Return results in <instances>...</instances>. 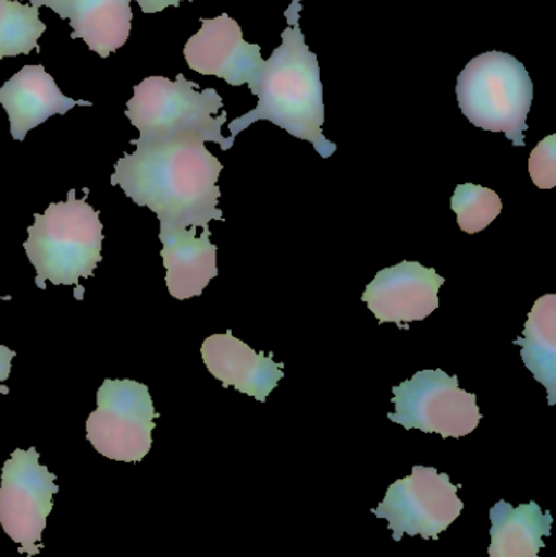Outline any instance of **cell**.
Returning a JSON list of instances; mask_svg holds the SVG:
<instances>
[{"label":"cell","mask_w":556,"mask_h":557,"mask_svg":"<svg viewBox=\"0 0 556 557\" xmlns=\"http://www.w3.org/2000/svg\"><path fill=\"white\" fill-rule=\"evenodd\" d=\"M198 137L136 147L116 162L111 185L137 206H146L160 228L209 227L224 221L218 186L222 163Z\"/></svg>","instance_id":"6da1fadb"},{"label":"cell","mask_w":556,"mask_h":557,"mask_svg":"<svg viewBox=\"0 0 556 557\" xmlns=\"http://www.w3.org/2000/svg\"><path fill=\"white\" fill-rule=\"evenodd\" d=\"M300 0H293L286 10L289 26L281 35L283 45L264 61L257 82L250 87L251 94L258 97L257 108L232 121L228 129L235 139L257 121H270L291 136L309 140L322 159H329L338 146L323 136L325 104L319 59L300 32Z\"/></svg>","instance_id":"7a4b0ae2"},{"label":"cell","mask_w":556,"mask_h":557,"mask_svg":"<svg viewBox=\"0 0 556 557\" xmlns=\"http://www.w3.org/2000/svg\"><path fill=\"white\" fill-rule=\"evenodd\" d=\"M221 95L214 88L199 90L196 82L185 75L170 81L160 75L147 77L134 87L127 101L126 116L139 131L136 147H152L173 140L198 139L215 143L222 150L232 149L235 139L222 136V126L227 123V113Z\"/></svg>","instance_id":"3957f363"},{"label":"cell","mask_w":556,"mask_h":557,"mask_svg":"<svg viewBox=\"0 0 556 557\" xmlns=\"http://www.w3.org/2000/svg\"><path fill=\"white\" fill-rule=\"evenodd\" d=\"M85 196L77 199L75 189L67 201L52 202L42 214L35 215L23 244L29 263L36 270V285L41 290L46 281L54 285H78L88 278L101 261L103 225Z\"/></svg>","instance_id":"277c9868"},{"label":"cell","mask_w":556,"mask_h":557,"mask_svg":"<svg viewBox=\"0 0 556 557\" xmlns=\"http://www.w3.org/2000/svg\"><path fill=\"white\" fill-rule=\"evenodd\" d=\"M457 101L464 116L480 129L505 133L524 147L534 84L521 61L506 52L477 55L457 78Z\"/></svg>","instance_id":"5b68a950"},{"label":"cell","mask_w":556,"mask_h":557,"mask_svg":"<svg viewBox=\"0 0 556 557\" xmlns=\"http://www.w3.org/2000/svg\"><path fill=\"white\" fill-rule=\"evenodd\" d=\"M157 416L144 383L107 379L87 419L88 442L110 460L139 463L152 448Z\"/></svg>","instance_id":"8992f818"},{"label":"cell","mask_w":556,"mask_h":557,"mask_svg":"<svg viewBox=\"0 0 556 557\" xmlns=\"http://www.w3.org/2000/svg\"><path fill=\"white\" fill-rule=\"evenodd\" d=\"M395 412L388 419L407 431L420 429L443 438L472 434L482 421L477 395L460 388L456 375L444 370H420L392 388Z\"/></svg>","instance_id":"52a82bcc"},{"label":"cell","mask_w":556,"mask_h":557,"mask_svg":"<svg viewBox=\"0 0 556 557\" xmlns=\"http://www.w3.org/2000/svg\"><path fill=\"white\" fill-rule=\"evenodd\" d=\"M55 474L39 463L35 447L16 448L3 463L0 478V525L20 555L36 557L42 546L46 520L52 512V497L59 493Z\"/></svg>","instance_id":"ba28073f"},{"label":"cell","mask_w":556,"mask_h":557,"mask_svg":"<svg viewBox=\"0 0 556 557\" xmlns=\"http://www.w3.org/2000/svg\"><path fill=\"white\" fill-rule=\"evenodd\" d=\"M460 487L453 484L449 474L418 465L410 476L388 487L372 513L388 520L395 542L404 535L437 540L462 513L464 503L457 496Z\"/></svg>","instance_id":"9c48e42d"},{"label":"cell","mask_w":556,"mask_h":557,"mask_svg":"<svg viewBox=\"0 0 556 557\" xmlns=\"http://www.w3.org/2000/svg\"><path fill=\"white\" fill-rule=\"evenodd\" d=\"M446 278L434 268L418 261H401L379 271L362 294V301L379 323H395L408 330L413 321H423L440 307V288Z\"/></svg>","instance_id":"30bf717a"},{"label":"cell","mask_w":556,"mask_h":557,"mask_svg":"<svg viewBox=\"0 0 556 557\" xmlns=\"http://www.w3.org/2000/svg\"><path fill=\"white\" fill-rule=\"evenodd\" d=\"M201 25L183 51L189 69L224 78L232 87H251L264 65L260 46L245 41L240 25L227 13L218 18H201Z\"/></svg>","instance_id":"8fae6325"},{"label":"cell","mask_w":556,"mask_h":557,"mask_svg":"<svg viewBox=\"0 0 556 557\" xmlns=\"http://www.w3.org/2000/svg\"><path fill=\"white\" fill-rule=\"evenodd\" d=\"M205 366L224 388L234 386L257 401H267L270 393L284 379V363H276L273 354L267 356L251 349L227 331L206 337L201 346Z\"/></svg>","instance_id":"7c38bea8"},{"label":"cell","mask_w":556,"mask_h":557,"mask_svg":"<svg viewBox=\"0 0 556 557\" xmlns=\"http://www.w3.org/2000/svg\"><path fill=\"white\" fill-rule=\"evenodd\" d=\"M0 104L9 116L10 134L22 143L29 131L54 114H65L77 104L90 107L91 103L65 97L42 65H25L0 87Z\"/></svg>","instance_id":"4fadbf2b"},{"label":"cell","mask_w":556,"mask_h":557,"mask_svg":"<svg viewBox=\"0 0 556 557\" xmlns=\"http://www.w3.org/2000/svg\"><path fill=\"white\" fill-rule=\"evenodd\" d=\"M196 227L160 228L162 260L170 295L186 300L199 297L212 278L218 277V247L211 242L209 227L196 237Z\"/></svg>","instance_id":"5bb4252c"},{"label":"cell","mask_w":556,"mask_h":557,"mask_svg":"<svg viewBox=\"0 0 556 557\" xmlns=\"http://www.w3.org/2000/svg\"><path fill=\"white\" fill-rule=\"evenodd\" d=\"M492 545L489 557H539L545 536L552 535L551 512H542L538 503L512 507L499 500L490 510Z\"/></svg>","instance_id":"9a60e30c"},{"label":"cell","mask_w":556,"mask_h":557,"mask_svg":"<svg viewBox=\"0 0 556 557\" xmlns=\"http://www.w3.org/2000/svg\"><path fill=\"white\" fill-rule=\"evenodd\" d=\"M72 39H82L100 58L126 45L133 25L131 0H67Z\"/></svg>","instance_id":"2e32d148"},{"label":"cell","mask_w":556,"mask_h":557,"mask_svg":"<svg viewBox=\"0 0 556 557\" xmlns=\"http://www.w3.org/2000/svg\"><path fill=\"white\" fill-rule=\"evenodd\" d=\"M521 346V357L534 379L545 386L548 403L556 396V295L548 294L535 301L528 317L524 336L515 341Z\"/></svg>","instance_id":"e0dca14e"},{"label":"cell","mask_w":556,"mask_h":557,"mask_svg":"<svg viewBox=\"0 0 556 557\" xmlns=\"http://www.w3.org/2000/svg\"><path fill=\"white\" fill-rule=\"evenodd\" d=\"M45 32L38 7L0 0V58L38 51V41Z\"/></svg>","instance_id":"ac0fdd59"},{"label":"cell","mask_w":556,"mask_h":557,"mask_svg":"<svg viewBox=\"0 0 556 557\" xmlns=\"http://www.w3.org/2000/svg\"><path fill=\"white\" fill-rule=\"evenodd\" d=\"M450 209L457 214L460 231L472 235L485 231L502 214L503 205L493 189L466 183L457 186Z\"/></svg>","instance_id":"d6986e66"},{"label":"cell","mask_w":556,"mask_h":557,"mask_svg":"<svg viewBox=\"0 0 556 557\" xmlns=\"http://www.w3.org/2000/svg\"><path fill=\"white\" fill-rule=\"evenodd\" d=\"M529 173L532 182L541 189H552L556 186V136L539 143L529 157Z\"/></svg>","instance_id":"ffe728a7"},{"label":"cell","mask_w":556,"mask_h":557,"mask_svg":"<svg viewBox=\"0 0 556 557\" xmlns=\"http://www.w3.org/2000/svg\"><path fill=\"white\" fill-rule=\"evenodd\" d=\"M16 356L15 350H10L7 346H0V393L9 395L10 389L2 382H5L12 369V359Z\"/></svg>","instance_id":"44dd1931"},{"label":"cell","mask_w":556,"mask_h":557,"mask_svg":"<svg viewBox=\"0 0 556 557\" xmlns=\"http://www.w3.org/2000/svg\"><path fill=\"white\" fill-rule=\"evenodd\" d=\"M134 2L139 3L144 13H159L166 7H178L183 0H134ZM186 2H193V0H186Z\"/></svg>","instance_id":"7402d4cb"},{"label":"cell","mask_w":556,"mask_h":557,"mask_svg":"<svg viewBox=\"0 0 556 557\" xmlns=\"http://www.w3.org/2000/svg\"><path fill=\"white\" fill-rule=\"evenodd\" d=\"M29 5L48 7L54 10L61 18L67 20V0H29Z\"/></svg>","instance_id":"603a6c76"},{"label":"cell","mask_w":556,"mask_h":557,"mask_svg":"<svg viewBox=\"0 0 556 557\" xmlns=\"http://www.w3.org/2000/svg\"><path fill=\"white\" fill-rule=\"evenodd\" d=\"M10 298L12 297H2V295H0V300H10Z\"/></svg>","instance_id":"cb8c5ba5"}]
</instances>
